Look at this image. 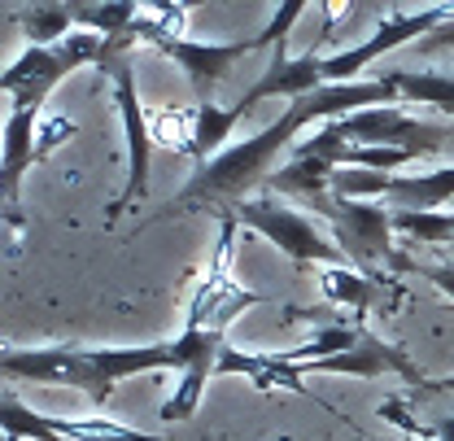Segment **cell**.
<instances>
[{
	"mask_svg": "<svg viewBox=\"0 0 454 441\" xmlns=\"http://www.w3.org/2000/svg\"><path fill=\"white\" fill-rule=\"evenodd\" d=\"M376 106H397V92L385 79H372V83H324L319 92L297 97V101H293L267 131H258L254 140L231 145L215 162L197 166V175L179 188V197L170 201L167 210H188V206H227V210H236L240 201H249L254 188L267 184V175L276 170L271 162L280 158L284 145H288L306 122H315V118L337 122V118H349V114H358V110H376Z\"/></svg>",
	"mask_w": 454,
	"mask_h": 441,
	"instance_id": "cell-1",
	"label": "cell"
},
{
	"mask_svg": "<svg viewBox=\"0 0 454 441\" xmlns=\"http://www.w3.org/2000/svg\"><path fill=\"white\" fill-rule=\"evenodd\" d=\"M101 49H106L101 35L74 31V35H66L53 49H27L0 75V92L13 97V114H9V122L0 131V210H9L13 227H22V215H13V210H18V193H22V175H27V166L35 162L44 97L70 70H79L88 61L97 66Z\"/></svg>",
	"mask_w": 454,
	"mask_h": 441,
	"instance_id": "cell-2",
	"label": "cell"
},
{
	"mask_svg": "<svg viewBox=\"0 0 454 441\" xmlns=\"http://www.w3.org/2000/svg\"><path fill=\"white\" fill-rule=\"evenodd\" d=\"M158 367H179L175 345H149V350H22L0 354V372L35 385H70L92 393L97 406L110 402L118 381L145 376Z\"/></svg>",
	"mask_w": 454,
	"mask_h": 441,
	"instance_id": "cell-3",
	"label": "cell"
},
{
	"mask_svg": "<svg viewBox=\"0 0 454 441\" xmlns=\"http://www.w3.org/2000/svg\"><path fill=\"white\" fill-rule=\"evenodd\" d=\"M324 223H333V240L345 254V263H354L363 276H385L380 267L406 272L411 263L394 254V210L376 206V201H349V197H315L306 201Z\"/></svg>",
	"mask_w": 454,
	"mask_h": 441,
	"instance_id": "cell-4",
	"label": "cell"
},
{
	"mask_svg": "<svg viewBox=\"0 0 454 441\" xmlns=\"http://www.w3.org/2000/svg\"><path fill=\"white\" fill-rule=\"evenodd\" d=\"M301 18V0H293V4H280L276 9V18H271V27L267 31H258V35H249V40H236V44H201V40H179V35H162V40H153V49L158 53H167L188 79H192V88H197V106H210V97H215V88L227 79V70H231V61L245 53H258V49H276L280 40H288V31H293V22Z\"/></svg>",
	"mask_w": 454,
	"mask_h": 441,
	"instance_id": "cell-5",
	"label": "cell"
},
{
	"mask_svg": "<svg viewBox=\"0 0 454 441\" xmlns=\"http://www.w3.org/2000/svg\"><path fill=\"white\" fill-rule=\"evenodd\" d=\"M97 70L106 75V83H110V92H114V106H118V118H122V127H127V184H122V193L114 197L110 215H106L110 223H118L149 193V154H153V145H149V118H145L140 92H136L131 53H118V49L106 44Z\"/></svg>",
	"mask_w": 454,
	"mask_h": 441,
	"instance_id": "cell-6",
	"label": "cell"
},
{
	"mask_svg": "<svg viewBox=\"0 0 454 441\" xmlns=\"http://www.w3.org/2000/svg\"><path fill=\"white\" fill-rule=\"evenodd\" d=\"M223 219H236L245 227H254L258 236H267L276 249H280L288 263L297 267H310V263H328V267H340L345 254L337 249L333 236L319 232V223L293 206H280L271 197H258V201H240L236 210H227Z\"/></svg>",
	"mask_w": 454,
	"mask_h": 441,
	"instance_id": "cell-7",
	"label": "cell"
},
{
	"mask_svg": "<svg viewBox=\"0 0 454 441\" xmlns=\"http://www.w3.org/2000/svg\"><path fill=\"white\" fill-rule=\"evenodd\" d=\"M446 22H454V9L394 13V18H385V22L376 27L372 40H363V44H354V49H345V53L324 57V83H349V79H354L358 70H367L376 57H385L389 49L406 44V40H415V35H433V31L446 27Z\"/></svg>",
	"mask_w": 454,
	"mask_h": 441,
	"instance_id": "cell-8",
	"label": "cell"
},
{
	"mask_svg": "<svg viewBox=\"0 0 454 441\" xmlns=\"http://www.w3.org/2000/svg\"><path fill=\"white\" fill-rule=\"evenodd\" d=\"M223 336L227 332H210V328H184L179 341H175V354H179V389L175 398L162 402V420L167 424H179L197 411L201 393H206V381L219 372V358H223Z\"/></svg>",
	"mask_w": 454,
	"mask_h": 441,
	"instance_id": "cell-9",
	"label": "cell"
},
{
	"mask_svg": "<svg viewBox=\"0 0 454 441\" xmlns=\"http://www.w3.org/2000/svg\"><path fill=\"white\" fill-rule=\"evenodd\" d=\"M0 433L18 441H162L131 429H114L101 420H44L18 398H0Z\"/></svg>",
	"mask_w": 454,
	"mask_h": 441,
	"instance_id": "cell-10",
	"label": "cell"
},
{
	"mask_svg": "<svg viewBox=\"0 0 454 441\" xmlns=\"http://www.w3.org/2000/svg\"><path fill=\"white\" fill-rule=\"evenodd\" d=\"M310 372H340V376H358V381H376V376H406L411 385H419L424 376L415 372V363L406 358V350H397L389 341H380V336H372V332L363 328V336L345 350V354H333V358H319V363H301V376H310Z\"/></svg>",
	"mask_w": 454,
	"mask_h": 441,
	"instance_id": "cell-11",
	"label": "cell"
},
{
	"mask_svg": "<svg viewBox=\"0 0 454 441\" xmlns=\"http://www.w3.org/2000/svg\"><path fill=\"white\" fill-rule=\"evenodd\" d=\"M324 88V57L319 49H310V53L301 57H288L284 53V40L271 49V66H267V75L240 97V106H258L262 97H288V101H297V97H310V92H319Z\"/></svg>",
	"mask_w": 454,
	"mask_h": 441,
	"instance_id": "cell-12",
	"label": "cell"
},
{
	"mask_svg": "<svg viewBox=\"0 0 454 441\" xmlns=\"http://www.w3.org/2000/svg\"><path fill=\"white\" fill-rule=\"evenodd\" d=\"M324 297L328 306H345L354 315V324L363 328V315H372L376 306H389L397 297L394 276H363L349 267H328L324 272Z\"/></svg>",
	"mask_w": 454,
	"mask_h": 441,
	"instance_id": "cell-13",
	"label": "cell"
},
{
	"mask_svg": "<svg viewBox=\"0 0 454 441\" xmlns=\"http://www.w3.org/2000/svg\"><path fill=\"white\" fill-rule=\"evenodd\" d=\"M340 166L328 158H306V154H293V162L276 166L267 175V193H288V197H301V201H315V197H328L333 193V175Z\"/></svg>",
	"mask_w": 454,
	"mask_h": 441,
	"instance_id": "cell-14",
	"label": "cell"
},
{
	"mask_svg": "<svg viewBox=\"0 0 454 441\" xmlns=\"http://www.w3.org/2000/svg\"><path fill=\"white\" fill-rule=\"evenodd\" d=\"M249 118V106H231V110H223V106H197V114H192V140L179 149V154H188V158H197V166L215 162L219 154H223V140L231 136V127L236 122H245Z\"/></svg>",
	"mask_w": 454,
	"mask_h": 441,
	"instance_id": "cell-15",
	"label": "cell"
},
{
	"mask_svg": "<svg viewBox=\"0 0 454 441\" xmlns=\"http://www.w3.org/2000/svg\"><path fill=\"white\" fill-rule=\"evenodd\" d=\"M385 83L394 88L397 97L454 118V75H442V70H389Z\"/></svg>",
	"mask_w": 454,
	"mask_h": 441,
	"instance_id": "cell-16",
	"label": "cell"
},
{
	"mask_svg": "<svg viewBox=\"0 0 454 441\" xmlns=\"http://www.w3.org/2000/svg\"><path fill=\"white\" fill-rule=\"evenodd\" d=\"M18 22L31 40V49H53L66 35H74V9L70 4H53V0H40V4H22L18 9Z\"/></svg>",
	"mask_w": 454,
	"mask_h": 441,
	"instance_id": "cell-17",
	"label": "cell"
},
{
	"mask_svg": "<svg viewBox=\"0 0 454 441\" xmlns=\"http://www.w3.org/2000/svg\"><path fill=\"white\" fill-rule=\"evenodd\" d=\"M380 420L397 424L402 433H415V441H454V411H450V415L419 420V415L406 406V398H389V402L380 406Z\"/></svg>",
	"mask_w": 454,
	"mask_h": 441,
	"instance_id": "cell-18",
	"label": "cell"
},
{
	"mask_svg": "<svg viewBox=\"0 0 454 441\" xmlns=\"http://www.w3.org/2000/svg\"><path fill=\"white\" fill-rule=\"evenodd\" d=\"M406 272H415V276L433 280V284H437V288H442L446 297H454V258H450V263H437V267H415V263H411Z\"/></svg>",
	"mask_w": 454,
	"mask_h": 441,
	"instance_id": "cell-19",
	"label": "cell"
},
{
	"mask_svg": "<svg viewBox=\"0 0 454 441\" xmlns=\"http://www.w3.org/2000/svg\"><path fill=\"white\" fill-rule=\"evenodd\" d=\"M61 136H70V122H49L44 131H40V145H35V158H49V149L61 145Z\"/></svg>",
	"mask_w": 454,
	"mask_h": 441,
	"instance_id": "cell-20",
	"label": "cell"
},
{
	"mask_svg": "<svg viewBox=\"0 0 454 441\" xmlns=\"http://www.w3.org/2000/svg\"><path fill=\"white\" fill-rule=\"evenodd\" d=\"M419 393H437V398H454V376H446V381H419Z\"/></svg>",
	"mask_w": 454,
	"mask_h": 441,
	"instance_id": "cell-21",
	"label": "cell"
},
{
	"mask_svg": "<svg viewBox=\"0 0 454 441\" xmlns=\"http://www.w3.org/2000/svg\"><path fill=\"white\" fill-rule=\"evenodd\" d=\"M0 441H18V437H9V433H0Z\"/></svg>",
	"mask_w": 454,
	"mask_h": 441,
	"instance_id": "cell-22",
	"label": "cell"
}]
</instances>
